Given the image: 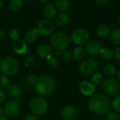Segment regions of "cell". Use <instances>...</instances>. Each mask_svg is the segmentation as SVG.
Returning <instances> with one entry per match:
<instances>
[{"instance_id": "cell-1", "label": "cell", "mask_w": 120, "mask_h": 120, "mask_svg": "<svg viewBox=\"0 0 120 120\" xmlns=\"http://www.w3.org/2000/svg\"><path fill=\"white\" fill-rule=\"evenodd\" d=\"M89 110L98 116H105L110 112L111 101L108 95L102 93L94 94L87 103Z\"/></svg>"}, {"instance_id": "cell-2", "label": "cell", "mask_w": 120, "mask_h": 120, "mask_svg": "<svg viewBox=\"0 0 120 120\" xmlns=\"http://www.w3.org/2000/svg\"><path fill=\"white\" fill-rule=\"evenodd\" d=\"M56 88V82L53 77L49 75H43L37 78L34 85V90L38 95L46 97L54 93Z\"/></svg>"}, {"instance_id": "cell-3", "label": "cell", "mask_w": 120, "mask_h": 120, "mask_svg": "<svg viewBox=\"0 0 120 120\" xmlns=\"http://www.w3.org/2000/svg\"><path fill=\"white\" fill-rule=\"evenodd\" d=\"M20 70V65L16 59L11 56L4 57L0 62V71L8 77L15 76Z\"/></svg>"}, {"instance_id": "cell-4", "label": "cell", "mask_w": 120, "mask_h": 120, "mask_svg": "<svg viewBox=\"0 0 120 120\" xmlns=\"http://www.w3.org/2000/svg\"><path fill=\"white\" fill-rule=\"evenodd\" d=\"M50 46L56 50H65L70 44V39L64 32H56L52 35L49 40Z\"/></svg>"}, {"instance_id": "cell-5", "label": "cell", "mask_w": 120, "mask_h": 120, "mask_svg": "<svg viewBox=\"0 0 120 120\" xmlns=\"http://www.w3.org/2000/svg\"><path fill=\"white\" fill-rule=\"evenodd\" d=\"M30 108L32 114H34L37 116H41L47 112L49 103L44 97L37 95L31 100Z\"/></svg>"}, {"instance_id": "cell-6", "label": "cell", "mask_w": 120, "mask_h": 120, "mask_svg": "<svg viewBox=\"0 0 120 120\" xmlns=\"http://www.w3.org/2000/svg\"><path fill=\"white\" fill-rule=\"evenodd\" d=\"M99 68V64L97 60L93 58H87L81 62L79 66V71L82 76L85 77L92 76L96 74Z\"/></svg>"}, {"instance_id": "cell-7", "label": "cell", "mask_w": 120, "mask_h": 120, "mask_svg": "<svg viewBox=\"0 0 120 120\" xmlns=\"http://www.w3.org/2000/svg\"><path fill=\"white\" fill-rule=\"evenodd\" d=\"M102 89L108 96H117L120 93V83L115 77L108 78L102 83Z\"/></svg>"}, {"instance_id": "cell-8", "label": "cell", "mask_w": 120, "mask_h": 120, "mask_svg": "<svg viewBox=\"0 0 120 120\" xmlns=\"http://www.w3.org/2000/svg\"><path fill=\"white\" fill-rule=\"evenodd\" d=\"M35 28L37 30L38 34L42 37H51L56 31L55 24L51 21L47 19L40 21Z\"/></svg>"}, {"instance_id": "cell-9", "label": "cell", "mask_w": 120, "mask_h": 120, "mask_svg": "<svg viewBox=\"0 0 120 120\" xmlns=\"http://www.w3.org/2000/svg\"><path fill=\"white\" fill-rule=\"evenodd\" d=\"M90 39V33L87 29L78 28L71 35V40L77 46L85 45Z\"/></svg>"}, {"instance_id": "cell-10", "label": "cell", "mask_w": 120, "mask_h": 120, "mask_svg": "<svg viewBox=\"0 0 120 120\" xmlns=\"http://www.w3.org/2000/svg\"><path fill=\"white\" fill-rule=\"evenodd\" d=\"M4 115L9 119L16 117L20 112V105L15 100H10L4 107Z\"/></svg>"}, {"instance_id": "cell-11", "label": "cell", "mask_w": 120, "mask_h": 120, "mask_svg": "<svg viewBox=\"0 0 120 120\" xmlns=\"http://www.w3.org/2000/svg\"><path fill=\"white\" fill-rule=\"evenodd\" d=\"M102 48H103L102 43L97 39L89 40L84 45V47L85 52L90 56L98 55Z\"/></svg>"}, {"instance_id": "cell-12", "label": "cell", "mask_w": 120, "mask_h": 120, "mask_svg": "<svg viewBox=\"0 0 120 120\" xmlns=\"http://www.w3.org/2000/svg\"><path fill=\"white\" fill-rule=\"evenodd\" d=\"M79 92L84 96H92L94 95L96 88V86L91 82L89 81H82L80 82L79 85Z\"/></svg>"}, {"instance_id": "cell-13", "label": "cell", "mask_w": 120, "mask_h": 120, "mask_svg": "<svg viewBox=\"0 0 120 120\" xmlns=\"http://www.w3.org/2000/svg\"><path fill=\"white\" fill-rule=\"evenodd\" d=\"M77 109L72 105H67L63 108L60 115L63 120H75L77 116Z\"/></svg>"}, {"instance_id": "cell-14", "label": "cell", "mask_w": 120, "mask_h": 120, "mask_svg": "<svg viewBox=\"0 0 120 120\" xmlns=\"http://www.w3.org/2000/svg\"><path fill=\"white\" fill-rule=\"evenodd\" d=\"M37 54L39 57L43 59H46L52 55V48L50 45L46 43H41L39 45L36 50Z\"/></svg>"}, {"instance_id": "cell-15", "label": "cell", "mask_w": 120, "mask_h": 120, "mask_svg": "<svg viewBox=\"0 0 120 120\" xmlns=\"http://www.w3.org/2000/svg\"><path fill=\"white\" fill-rule=\"evenodd\" d=\"M6 95L12 98L13 100L19 98L22 94V88L17 84H9L8 87L6 88Z\"/></svg>"}, {"instance_id": "cell-16", "label": "cell", "mask_w": 120, "mask_h": 120, "mask_svg": "<svg viewBox=\"0 0 120 120\" xmlns=\"http://www.w3.org/2000/svg\"><path fill=\"white\" fill-rule=\"evenodd\" d=\"M12 48L13 51L18 55H23L26 54L28 50V46L27 42L20 39L13 42Z\"/></svg>"}, {"instance_id": "cell-17", "label": "cell", "mask_w": 120, "mask_h": 120, "mask_svg": "<svg viewBox=\"0 0 120 120\" xmlns=\"http://www.w3.org/2000/svg\"><path fill=\"white\" fill-rule=\"evenodd\" d=\"M43 15L47 20H53L57 16V8L53 4H47L43 8Z\"/></svg>"}, {"instance_id": "cell-18", "label": "cell", "mask_w": 120, "mask_h": 120, "mask_svg": "<svg viewBox=\"0 0 120 120\" xmlns=\"http://www.w3.org/2000/svg\"><path fill=\"white\" fill-rule=\"evenodd\" d=\"M112 31L111 27L108 24H101L96 28V34L100 37H108Z\"/></svg>"}, {"instance_id": "cell-19", "label": "cell", "mask_w": 120, "mask_h": 120, "mask_svg": "<svg viewBox=\"0 0 120 120\" xmlns=\"http://www.w3.org/2000/svg\"><path fill=\"white\" fill-rule=\"evenodd\" d=\"M70 16L67 12H60L56 17V23L60 27H64L69 23Z\"/></svg>"}, {"instance_id": "cell-20", "label": "cell", "mask_w": 120, "mask_h": 120, "mask_svg": "<svg viewBox=\"0 0 120 120\" xmlns=\"http://www.w3.org/2000/svg\"><path fill=\"white\" fill-rule=\"evenodd\" d=\"M85 54L86 52L84 51V49L82 46H76L72 51V59L78 62L84 60Z\"/></svg>"}, {"instance_id": "cell-21", "label": "cell", "mask_w": 120, "mask_h": 120, "mask_svg": "<svg viewBox=\"0 0 120 120\" xmlns=\"http://www.w3.org/2000/svg\"><path fill=\"white\" fill-rule=\"evenodd\" d=\"M55 6L60 12H66L71 6V0H56Z\"/></svg>"}, {"instance_id": "cell-22", "label": "cell", "mask_w": 120, "mask_h": 120, "mask_svg": "<svg viewBox=\"0 0 120 120\" xmlns=\"http://www.w3.org/2000/svg\"><path fill=\"white\" fill-rule=\"evenodd\" d=\"M38 33L36 28H32L28 31L25 35V40L27 43H33L36 41L38 37Z\"/></svg>"}, {"instance_id": "cell-23", "label": "cell", "mask_w": 120, "mask_h": 120, "mask_svg": "<svg viewBox=\"0 0 120 120\" xmlns=\"http://www.w3.org/2000/svg\"><path fill=\"white\" fill-rule=\"evenodd\" d=\"M99 54L105 61H110L114 58V52L109 47H103Z\"/></svg>"}, {"instance_id": "cell-24", "label": "cell", "mask_w": 120, "mask_h": 120, "mask_svg": "<svg viewBox=\"0 0 120 120\" xmlns=\"http://www.w3.org/2000/svg\"><path fill=\"white\" fill-rule=\"evenodd\" d=\"M117 69L115 66L111 64H106L103 69V73L108 78H114L117 75Z\"/></svg>"}, {"instance_id": "cell-25", "label": "cell", "mask_w": 120, "mask_h": 120, "mask_svg": "<svg viewBox=\"0 0 120 120\" xmlns=\"http://www.w3.org/2000/svg\"><path fill=\"white\" fill-rule=\"evenodd\" d=\"M110 39L114 45L120 46V28L112 30Z\"/></svg>"}, {"instance_id": "cell-26", "label": "cell", "mask_w": 120, "mask_h": 120, "mask_svg": "<svg viewBox=\"0 0 120 120\" xmlns=\"http://www.w3.org/2000/svg\"><path fill=\"white\" fill-rule=\"evenodd\" d=\"M23 6L22 0H10L8 3V8L11 11L16 12L20 11Z\"/></svg>"}, {"instance_id": "cell-27", "label": "cell", "mask_w": 120, "mask_h": 120, "mask_svg": "<svg viewBox=\"0 0 120 120\" xmlns=\"http://www.w3.org/2000/svg\"><path fill=\"white\" fill-rule=\"evenodd\" d=\"M46 61V64L48 65V66L52 69H56L58 66L59 61H58V59L56 56L51 55L49 58H47Z\"/></svg>"}, {"instance_id": "cell-28", "label": "cell", "mask_w": 120, "mask_h": 120, "mask_svg": "<svg viewBox=\"0 0 120 120\" xmlns=\"http://www.w3.org/2000/svg\"><path fill=\"white\" fill-rule=\"evenodd\" d=\"M104 81L103 75L100 72H96L91 76V82L96 86L102 83Z\"/></svg>"}, {"instance_id": "cell-29", "label": "cell", "mask_w": 120, "mask_h": 120, "mask_svg": "<svg viewBox=\"0 0 120 120\" xmlns=\"http://www.w3.org/2000/svg\"><path fill=\"white\" fill-rule=\"evenodd\" d=\"M111 108L114 112L120 113V95L115 96V98L111 102Z\"/></svg>"}, {"instance_id": "cell-30", "label": "cell", "mask_w": 120, "mask_h": 120, "mask_svg": "<svg viewBox=\"0 0 120 120\" xmlns=\"http://www.w3.org/2000/svg\"><path fill=\"white\" fill-rule=\"evenodd\" d=\"M63 62H70L72 59V52L69 51V50H63L60 52V54L59 57Z\"/></svg>"}, {"instance_id": "cell-31", "label": "cell", "mask_w": 120, "mask_h": 120, "mask_svg": "<svg viewBox=\"0 0 120 120\" xmlns=\"http://www.w3.org/2000/svg\"><path fill=\"white\" fill-rule=\"evenodd\" d=\"M9 84H10V82H9L8 77L4 74L0 75V88L1 89L6 88Z\"/></svg>"}, {"instance_id": "cell-32", "label": "cell", "mask_w": 120, "mask_h": 120, "mask_svg": "<svg viewBox=\"0 0 120 120\" xmlns=\"http://www.w3.org/2000/svg\"><path fill=\"white\" fill-rule=\"evenodd\" d=\"M9 35V37L14 42L20 39V33L18 30L15 29V28H12L9 30L8 33Z\"/></svg>"}, {"instance_id": "cell-33", "label": "cell", "mask_w": 120, "mask_h": 120, "mask_svg": "<svg viewBox=\"0 0 120 120\" xmlns=\"http://www.w3.org/2000/svg\"><path fill=\"white\" fill-rule=\"evenodd\" d=\"M105 120H120V114L116 112H110L106 115Z\"/></svg>"}, {"instance_id": "cell-34", "label": "cell", "mask_w": 120, "mask_h": 120, "mask_svg": "<svg viewBox=\"0 0 120 120\" xmlns=\"http://www.w3.org/2000/svg\"><path fill=\"white\" fill-rule=\"evenodd\" d=\"M37 78H38V77H37V76H36L35 75H34V74H29V75H27V76H26L25 80H26V82H27L28 84L34 86V85L36 83V82H37Z\"/></svg>"}, {"instance_id": "cell-35", "label": "cell", "mask_w": 120, "mask_h": 120, "mask_svg": "<svg viewBox=\"0 0 120 120\" xmlns=\"http://www.w3.org/2000/svg\"><path fill=\"white\" fill-rule=\"evenodd\" d=\"M113 52H114V58L117 61L120 62V46L116 47Z\"/></svg>"}, {"instance_id": "cell-36", "label": "cell", "mask_w": 120, "mask_h": 120, "mask_svg": "<svg viewBox=\"0 0 120 120\" xmlns=\"http://www.w3.org/2000/svg\"><path fill=\"white\" fill-rule=\"evenodd\" d=\"M24 120H39L38 117L37 115H35L34 114L32 113H30L27 114L24 117Z\"/></svg>"}, {"instance_id": "cell-37", "label": "cell", "mask_w": 120, "mask_h": 120, "mask_svg": "<svg viewBox=\"0 0 120 120\" xmlns=\"http://www.w3.org/2000/svg\"><path fill=\"white\" fill-rule=\"evenodd\" d=\"M6 96L7 95H6V91L4 89L0 88V105L5 101V100L6 98Z\"/></svg>"}, {"instance_id": "cell-38", "label": "cell", "mask_w": 120, "mask_h": 120, "mask_svg": "<svg viewBox=\"0 0 120 120\" xmlns=\"http://www.w3.org/2000/svg\"><path fill=\"white\" fill-rule=\"evenodd\" d=\"M95 1L98 5H102L103 6V5L107 4L110 1V0H95Z\"/></svg>"}, {"instance_id": "cell-39", "label": "cell", "mask_w": 120, "mask_h": 120, "mask_svg": "<svg viewBox=\"0 0 120 120\" xmlns=\"http://www.w3.org/2000/svg\"><path fill=\"white\" fill-rule=\"evenodd\" d=\"M5 37H6V32L4 30L0 29V40H2L3 39H4Z\"/></svg>"}, {"instance_id": "cell-40", "label": "cell", "mask_w": 120, "mask_h": 120, "mask_svg": "<svg viewBox=\"0 0 120 120\" xmlns=\"http://www.w3.org/2000/svg\"><path fill=\"white\" fill-rule=\"evenodd\" d=\"M4 115V107H2L0 105V117Z\"/></svg>"}, {"instance_id": "cell-41", "label": "cell", "mask_w": 120, "mask_h": 120, "mask_svg": "<svg viewBox=\"0 0 120 120\" xmlns=\"http://www.w3.org/2000/svg\"><path fill=\"white\" fill-rule=\"evenodd\" d=\"M49 0H39V1L42 4H47Z\"/></svg>"}, {"instance_id": "cell-42", "label": "cell", "mask_w": 120, "mask_h": 120, "mask_svg": "<svg viewBox=\"0 0 120 120\" xmlns=\"http://www.w3.org/2000/svg\"><path fill=\"white\" fill-rule=\"evenodd\" d=\"M117 79L119 81V82L120 83V69H119L118 71L117 72Z\"/></svg>"}, {"instance_id": "cell-43", "label": "cell", "mask_w": 120, "mask_h": 120, "mask_svg": "<svg viewBox=\"0 0 120 120\" xmlns=\"http://www.w3.org/2000/svg\"><path fill=\"white\" fill-rule=\"evenodd\" d=\"M0 120H10V119L8 118L7 117H6L5 115H3V116L0 117Z\"/></svg>"}, {"instance_id": "cell-44", "label": "cell", "mask_w": 120, "mask_h": 120, "mask_svg": "<svg viewBox=\"0 0 120 120\" xmlns=\"http://www.w3.org/2000/svg\"><path fill=\"white\" fill-rule=\"evenodd\" d=\"M110 27H111L112 30H114V29L117 28V24H115V23H113V24L112 25V26H110Z\"/></svg>"}, {"instance_id": "cell-45", "label": "cell", "mask_w": 120, "mask_h": 120, "mask_svg": "<svg viewBox=\"0 0 120 120\" xmlns=\"http://www.w3.org/2000/svg\"><path fill=\"white\" fill-rule=\"evenodd\" d=\"M2 7H3V1L0 0V10H1Z\"/></svg>"}, {"instance_id": "cell-46", "label": "cell", "mask_w": 120, "mask_h": 120, "mask_svg": "<svg viewBox=\"0 0 120 120\" xmlns=\"http://www.w3.org/2000/svg\"><path fill=\"white\" fill-rule=\"evenodd\" d=\"M118 23H119V25H120V14H119V16H118Z\"/></svg>"}, {"instance_id": "cell-47", "label": "cell", "mask_w": 120, "mask_h": 120, "mask_svg": "<svg viewBox=\"0 0 120 120\" xmlns=\"http://www.w3.org/2000/svg\"><path fill=\"white\" fill-rule=\"evenodd\" d=\"M2 58H3V57H1V55L0 54V62L1 61V59H2Z\"/></svg>"}, {"instance_id": "cell-48", "label": "cell", "mask_w": 120, "mask_h": 120, "mask_svg": "<svg viewBox=\"0 0 120 120\" xmlns=\"http://www.w3.org/2000/svg\"><path fill=\"white\" fill-rule=\"evenodd\" d=\"M96 120H104V119H102V118H100V119H97Z\"/></svg>"}, {"instance_id": "cell-49", "label": "cell", "mask_w": 120, "mask_h": 120, "mask_svg": "<svg viewBox=\"0 0 120 120\" xmlns=\"http://www.w3.org/2000/svg\"><path fill=\"white\" fill-rule=\"evenodd\" d=\"M3 1V0H2ZM4 1H10V0H4Z\"/></svg>"}]
</instances>
